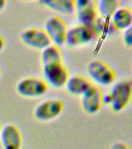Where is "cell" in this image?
<instances>
[{
	"label": "cell",
	"instance_id": "cell-17",
	"mask_svg": "<svg viewBox=\"0 0 132 149\" xmlns=\"http://www.w3.org/2000/svg\"><path fill=\"white\" fill-rule=\"evenodd\" d=\"M93 27L97 33L98 37L110 35L116 30L110 19H106L100 16L93 26Z\"/></svg>",
	"mask_w": 132,
	"mask_h": 149
},
{
	"label": "cell",
	"instance_id": "cell-12",
	"mask_svg": "<svg viewBox=\"0 0 132 149\" xmlns=\"http://www.w3.org/2000/svg\"><path fill=\"white\" fill-rule=\"evenodd\" d=\"M92 85L93 83L86 77L81 74H75L69 77L65 87L70 94L82 96Z\"/></svg>",
	"mask_w": 132,
	"mask_h": 149
},
{
	"label": "cell",
	"instance_id": "cell-20",
	"mask_svg": "<svg viewBox=\"0 0 132 149\" xmlns=\"http://www.w3.org/2000/svg\"><path fill=\"white\" fill-rule=\"evenodd\" d=\"M5 46H6V40L4 37L0 34V51H2L4 49Z\"/></svg>",
	"mask_w": 132,
	"mask_h": 149
},
{
	"label": "cell",
	"instance_id": "cell-13",
	"mask_svg": "<svg viewBox=\"0 0 132 149\" xmlns=\"http://www.w3.org/2000/svg\"><path fill=\"white\" fill-rule=\"evenodd\" d=\"M116 30H124L132 24V9L131 6L119 8L110 19Z\"/></svg>",
	"mask_w": 132,
	"mask_h": 149
},
{
	"label": "cell",
	"instance_id": "cell-23",
	"mask_svg": "<svg viewBox=\"0 0 132 149\" xmlns=\"http://www.w3.org/2000/svg\"><path fill=\"white\" fill-rule=\"evenodd\" d=\"M1 74H2V69H1V67H0V77H1Z\"/></svg>",
	"mask_w": 132,
	"mask_h": 149
},
{
	"label": "cell",
	"instance_id": "cell-9",
	"mask_svg": "<svg viewBox=\"0 0 132 149\" xmlns=\"http://www.w3.org/2000/svg\"><path fill=\"white\" fill-rule=\"evenodd\" d=\"M75 14L79 24L93 26L99 18L97 2L93 0H77Z\"/></svg>",
	"mask_w": 132,
	"mask_h": 149
},
{
	"label": "cell",
	"instance_id": "cell-15",
	"mask_svg": "<svg viewBox=\"0 0 132 149\" xmlns=\"http://www.w3.org/2000/svg\"><path fill=\"white\" fill-rule=\"evenodd\" d=\"M41 62L43 66L54 63H64V55L60 47L51 44L41 52Z\"/></svg>",
	"mask_w": 132,
	"mask_h": 149
},
{
	"label": "cell",
	"instance_id": "cell-3",
	"mask_svg": "<svg viewBox=\"0 0 132 149\" xmlns=\"http://www.w3.org/2000/svg\"><path fill=\"white\" fill-rule=\"evenodd\" d=\"M97 37V33L93 26L78 24L69 27L65 45L71 48L85 46L91 44Z\"/></svg>",
	"mask_w": 132,
	"mask_h": 149
},
{
	"label": "cell",
	"instance_id": "cell-8",
	"mask_svg": "<svg viewBox=\"0 0 132 149\" xmlns=\"http://www.w3.org/2000/svg\"><path fill=\"white\" fill-rule=\"evenodd\" d=\"M20 39L27 46L42 51L52 44L45 30L38 27H30L23 30Z\"/></svg>",
	"mask_w": 132,
	"mask_h": 149
},
{
	"label": "cell",
	"instance_id": "cell-5",
	"mask_svg": "<svg viewBox=\"0 0 132 149\" xmlns=\"http://www.w3.org/2000/svg\"><path fill=\"white\" fill-rule=\"evenodd\" d=\"M44 79L47 85L53 88L65 87L69 79V71L65 63H54L43 66Z\"/></svg>",
	"mask_w": 132,
	"mask_h": 149
},
{
	"label": "cell",
	"instance_id": "cell-1",
	"mask_svg": "<svg viewBox=\"0 0 132 149\" xmlns=\"http://www.w3.org/2000/svg\"><path fill=\"white\" fill-rule=\"evenodd\" d=\"M110 107L115 113L123 111L132 100V79H123L115 81L109 93Z\"/></svg>",
	"mask_w": 132,
	"mask_h": 149
},
{
	"label": "cell",
	"instance_id": "cell-11",
	"mask_svg": "<svg viewBox=\"0 0 132 149\" xmlns=\"http://www.w3.org/2000/svg\"><path fill=\"white\" fill-rule=\"evenodd\" d=\"M0 140L2 149H22L23 147L22 132L17 126L13 123L2 127Z\"/></svg>",
	"mask_w": 132,
	"mask_h": 149
},
{
	"label": "cell",
	"instance_id": "cell-2",
	"mask_svg": "<svg viewBox=\"0 0 132 149\" xmlns=\"http://www.w3.org/2000/svg\"><path fill=\"white\" fill-rule=\"evenodd\" d=\"M89 76L100 86H110L115 82L117 73L114 68L102 59H93L87 66Z\"/></svg>",
	"mask_w": 132,
	"mask_h": 149
},
{
	"label": "cell",
	"instance_id": "cell-19",
	"mask_svg": "<svg viewBox=\"0 0 132 149\" xmlns=\"http://www.w3.org/2000/svg\"><path fill=\"white\" fill-rule=\"evenodd\" d=\"M110 149H131V148L125 142L117 141L112 145Z\"/></svg>",
	"mask_w": 132,
	"mask_h": 149
},
{
	"label": "cell",
	"instance_id": "cell-24",
	"mask_svg": "<svg viewBox=\"0 0 132 149\" xmlns=\"http://www.w3.org/2000/svg\"><path fill=\"white\" fill-rule=\"evenodd\" d=\"M131 9H132V5H131Z\"/></svg>",
	"mask_w": 132,
	"mask_h": 149
},
{
	"label": "cell",
	"instance_id": "cell-6",
	"mask_svg": "<svg viewBox=\"0 0 132 149\" xmlns=\"http://www.w3.org/2000/svg\"><path fill=\"white\" fill-rule=\"evenodd\" d=\"M44 30L51 38L52 44L61 47L64 45L69 26L67 22L59 16H52L45 22Z\"/></svg>",
	"mask_w": 132,
	"mask_h": 149
},
{
	"label": "cell",
	"instance_id": "cell-10",
	"mask_svg": "<svg viewBox=\"0 0 132 149\" xmlns=\"http://www.w3.org/2000/svg\"><path fill=\"white\" fill-rule=\"evenodd\" d=\"M103 93L98 86L92 85L82 95V107L86 113L95 114L103 107Z\"/></svg>",
	"mask_w": 132,
	"mask_h": 149
},
{
	"label": "cell",
	"instance_id": "cell-16",
	"mask_svg": "<svg viewBox=\"0 0 132 149\" xmlns=\"http://www.w3.org/2000/svg\"><path fill=\"white\" fill-rule=\"evenodd\" d=\"M121 6V1L120 0H101L97 2L99 16L106 19H110Z\"/></svg>",
	"mask_w": 132,
	"mask_h": 149
},
{
	"label": "cell",
	"instance_id": "cell-22",
	"mask_svg": "<svg viewBox=\"0 0 132 149\" xmlns=\"http://www.w3.org/2000/svg\"><path fill=\"white\" fill-rule=\"evenodd\" d=\"M2 124L0 123V135H1V131H2Z\"/></svg>",
	"mask_w": 132,
	"mask_h": 149
},
{
	"label": "cell",
	"instance_id": "cell-21",
	"mask_svg": "<svg viewBox=\"0 0 132 149\" xmlns=\"http://www.w3.org/2000/svg\"><path fill=\"white\" fill-rule=\"evenodd\" d=\"M6 4H7V2L6 1V0H0V11L4 9Z\"/></svg>",
	"mask_w": 132,
	"mask_h": 149
},
{
	"label": "cell",
	"instance_id": "cell-18",
	"mask_svg": "<svg viewBox=\"0 0 132 149\" xmlns=\"http://www.w3.org/2000/svg\"><path fill=\"white\" fill-rule=\"evenodd\" d=\"M122 39L125 46L128 47H132V24L124 31H123Z\"/></svg>",
	"mask_w": 132,
	"mask_h": 149
},
{
	"label": "cell",
	"instance_id": "cell-4",
	"mask_svg": "<svg viewBox=\"0 0 132 149\" xmlns=\"http://www.w3.org/2000/svg\"><path fill=\"white\" fill-rule=\"evenodd\" d=\"M19 95L27 98H37L45 95L49 86L45 80L38 77H27L21 79L16 85Z\"/></svg>",
	"mask_w": 132,
	"mask_h": 149
},
{
	"label": "cell",
	"instance_id": "cell-14",
	"mask_svg": "<svg viewBox=\"0 0 132 149\" xmlns=\"http://www.w3.org/2000/svg\"><path fill=\"white\" fill-rule=\"evenodd\" d=\"M40 3L53 11L65 15H72L75 13V0H42Z\"/></svg>",
	"mask_w": 132,
	"mask_h": 149
},
{
	"label": "cell",
	"instance_id": "cell-7",
	"mask_svg": "<svg viewBox=\"0 0 132 149\" xmlns=\"http://www.w3.org/2000/svg\"><path fill=\"white\" fill-rule=\"evenodd\" d=\"M65 103L58 99H48L42 101L35 107L34 115L40 121H50L54 120L62 113Z\"/></svg>",
	"mask_w": 132,
	"mask_h": 149
}]
</instances>
